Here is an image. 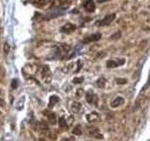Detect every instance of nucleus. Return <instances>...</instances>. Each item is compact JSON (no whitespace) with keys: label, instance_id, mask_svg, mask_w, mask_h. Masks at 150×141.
<instances>
[{"label":"nucleus","instance_id":"2eb2a0df","mask_svg":"<svg viewBox=\"0 0 150 141\" xmlns=\"http://www.w3.org/2000/svg\"><path fill=\"white\" fill-rule=\"evenodd\" d=\"M72 133L74 135H82V130H81V126L80 125H77L75 128L73 129L72 131Z\"/></svg>","mask_w":150,"mask_h":141},{"label":"nucleus","instance_id":"b1692460","mask_svg":"<svg viewBox=\"0 0 150 141\" xmlns=\"http://www.w3.org/2000/svg\"><path fill=\"white\" fill-rule=\"evenodd\" d=\"M40 141H46V140H45L44 138H40Z\"/></svg>","mask_w":150,"mask_h":141},{"label":"nucleus","instance_id":"aec40b11","mask_svg":"<svg viewBox=\"0 0 150 141\" xmlns=\"http://www.w3.org/2000/svg\"><path fill=\"white\" fill-rule=\"evenodd\" d=\"M127 79H120V78H118V79H116V83L117 84H119V85H124V84H127Z\"/></svg>","mask_w":150,"mask_h":141},{"label":"nucleus","instance_id":"393cba45","mask_svg":"<svg viewBox=\"0 0 150 141\" xmlns=\"http://www.w3.org/2000/svg\"><path fill=\"white\" fill-rule=\"evenodd\" d=\"M0 115H1V112H0Z\"/></svg>","mask_w":150,"mask_h":141},{"label":"nucleus","instance_id":"6ab92c4d","mask_svg":"<svg viewBox=\"0 0 150 141\" xmlns=\"http://www.w3.org/2000/svg\"><path fill=\"white\" fill-rule=\"evenodd\" d=\"M9 52V45L8 42H5L4 43V53L5 54H8Z\"/></svg>","mask_w":150,"mask_h":141},{"label":"nucleus","instance_id":"9b49d317","mask_svg":"<svg viewBox=\"0 0 150 141\" xmlns=\"http://www.w3.org/2000/svg\"><path fill=\"white\" fill-rule=\"evenodd\" d=\"M82 109V105L78 102H73L71 105V111L73 113H79Z\"/></svg>","mask_w":150,"mask_h":141},{"label":"nucleus","instance_id":"412c9836","mask_svg":"<svg viewBox=\"0 0 150 141\" xmlns=\"http://www.w3.org/2000/svg\"><path fill=\"white\" fill-rule=\"evenodd\" d=\"M83 94V90L82 88H80V89H77V92H76V96L77 97H81L82 95Z\"/></svg>","mask_w":150,"mask_h":141},{"label":"nucleus","instance_id":"4468645a","mask_svg":"<svg viewBox=\"0 0 150 141\" xmlns=\"http://www.w3.org/2000/svg\"><path fill=\"white\" fill-rule=\"evenodd\" d=\"M58 122H59V126L61 127V128H66L68 125H67V120H66V119L64 117H61L60 119H59V120H58Z\"/></svg>","mask_w":150,"mask_h":141},{"label":"nucleus","instance_id":"9d476101","mask_svg":"<svg viewBox=\"0 0 150 141\" xmlns=\"http://www.w3.org/2000/svg\"><path fill=\"white\" fill-rule=\"evenodd\" d=\"M101 38V34L100 33H95V34H92L89 37H87L86 40L83 41L84 42H90V41H98Z\"/></svg>","mask_w":150,"mask_h":141},{"label":"nucleus","instance_id":"39448f33","mask_svg":"<svg viewBox=\"0 0 150 141\" xmlns=\"http://www.w3.org/2000/svg\"><path fill=\"white\" fill-rule=\"evenodd\" d=\"M86 120L88 122H98L100 120V117L97 112H91L86 115Z\"/></svg>","mask_w":150,"mask_h":141},{"label":"nucleus","instance_id":"a211bd4d","mask_svg":"<svg viewBox=\"0 0 150 141\" xmlns=\"http://www.w3.org/2000/svg\"><path fill=\"white\" fill-rule=\"evenodd\" d=\"M83 81V77H76V78H74L73 79V83L74 84H81L82 82Z\"/></svg>","mask_w":150,"mask_h":141},{"label":"nucleus","instance_id":"ddd939ff","mask_svg":"<svg viewBox=\"0 0 150 141\" xmlns=\"http://www.w3.org/2000/svg\"><path fill=\"white\" fill-rule=\"evenodd\" d=\"M105 85H106V79L105 78H103V77H101V78H100L97 81V86L98 87V88H104L105 87Z\"/></svg>","mask_w":150,"mask_h":141},{"label":"nucleus","instance_id":"1a4fd4ad","mask_svg":"<svg viewBox=\"0 0 150 141\" xmlns=\"http://www.w3.org/2000/svg\"><path fill=\"white\" fill-rule=\"evenodd\" d=\"M124 103H125V100L122 97H116L115 100L112 102L111 105L112 108H115V107H118V106L122 105Z\"/></svg>","mask_w":150,"mask_h":141},{"label":"nucleus","instance_id":"f3484780","mask_svg":"<svg viewBox=\"0 0 150 141\" xmlns=\"http://www.w3.org/2000/svg\"><path fill=\"white\" fill-rule=\"evenodd\" d=\"M11 88H14V89H15V88H17V87H18V80L17 79H13L12 80V81H11Z\"/></svg>","mask_w":150,"mask_h":141},{"label":"nucleus","instance_id":"20e7f679","mask_svg":"<svg viewBox=\"0 0 150 141\" xmlns=\"http://www.w3.org/2000/svg\"><path fill=\"white\" fill-rule=\"evenodd\" d=\"M40 73H41V76L45 80L46 83H48V79L47 77H49L51 79V72H50V69L48 66H43L41 69H40Z\"/></svg>","mask_w":150,"mask_h":141},{"label":"nucleus","instance_id":"6e6552de","mask_svg":"<svg viewBox=\"0 0 150 141\" xmlns=\"http://www.w3.org/2000/svg\"><path fill=\"white\" fill-rule=\"evenodd\" d=\"M86 100L88 103H95V100H97V96L94 94L92 90H89L86 94Z\"/></svg>","mask_w":150,"mask_h":141},{"label":"nucleus","instance_id":"4be33fe9","mask_svg":"<svg viewBox=\"0 0 150 141\" xmlns=\"http://www.w3.org/2000/svg\"><path fill=\"white\" fill-rule=\"evenodd\" d=\"M4 105H5V102L0 99V106H4Z\"/></svg>","mask_w":150,"mask_h":141},{"label":"nucleus","instance_id":"5701e85b","mask_svg":"<svg viewBox=\"0 0 150 141\" xmlns=\"http://www.w3.org/2000/svg\"><path fill=\"white\" fill-rule=\"evenodd\" d=\"M64 141H74V138H73V137H70V138H67V139H65Z\"/></svg>","mask_w":150,"mask_h":141},{"label":"nucleus","instance_id":"f03ea898","mask_svg":"<svg viewBox=\"0 0 150 141\" xmlns=\"http://www.w3.org/2000/svg\"><path fill=\"white\" fill-rule=\"evenodd\" d=\"M125 63V58H114L111 59L109 61H107V67L112 69V68H116L119 67V66H122Z\"/></svg>","mask_w":150,"mask_h":141},{"label":"nucleus","instance_id":"dca6fc26","mask_svg":"<svg viewBox=\"0 0 150 141\" xmlns=\"http://www.w3.org/2000/svg\"><path fill=\"white\" fill-rule=\"evenodd\" d=\"M40 129H41V130H47V129H48V125H47V123L45 121H41L40 123Z\"/></svg>","mask_w":150,"mask_h":141},{"label":"nucleus","instance_id":"f257e3e1","mask_svg":"<svg viewBox=\"0 0 150 141\" xmlns=\"http://www.w3.org/2000/svg\"><path fill=\"white\" fill-rule=\"evenodd\" d=\"M115 18V14L112 13V14H108V15H106L104 18L102 19V20L100 21H98L96 25L98 26H108L110 25V24L114 21V19Z\"/></svg>","mask_w":150,"mask_h":141},{"label":"nucleus","instance_id":"0eeeda50","mask_svg":"<svg viewBox=\"0 0 150 141\" xmlns=\"http://www.w3.org/2000/svg\"><path fill=\"white\" fill-rule=\"evenodd\" d=\"M44 115H46L47 118H48V121L50 124L54 125L56 123V116L54 112H47L46 113V111H44Z\"/></svg>","mask_w":150,"mask_h":141},{"label":"nucleus","instance_id":"7ed1b4c3","mask_svg":"<svg viewBox=\"0 0 150 141\" xmlns=\"http://www.w3.org/2000/svg\"><path fill=\"white\" fill-rule=\"evenodd\" d=\"M75 29H76V26H74V25H72V24H70V23H68V24H66L65 26H63L62 27H61V32L66 33V34H69V33L73 32Z\"/></svg>","mask_w":150,"mask_h":141},{"label":"nucleus","instance_id":"423d86ee","mask_svg":"<svg viewBox=\"0 0 150 141\" xmlns=\"http://www.w3.org/2000/svg\"><path fill=\"white\" fill-rule=\"evenodd\" d=\"M83 7H84V9H86V11L88 12L95 11V9H96L95 3H94L93 0H86L83 4Z\"/></svg>","mask_w":150,"mask_h":141},{"label":"nucleus","instance_id":"f8f14e48","mask_svg":"<svg viewBox=\"0 0 150 141\" xmlns=\"http://www.w3.org/2000/svg\"><path fill=\"white\" fill-rule=\"evenodd\" d=\"M59 102V98L55 95H53L50 97V101H49V108H53L56 103Z\"/></svg>","mask_w":150,"mask_h":141}]
</instances>
